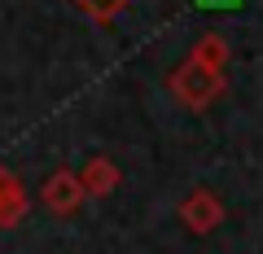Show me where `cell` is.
<instances>
[{"label":"cell","instance_id":"1","mask_svg":"<svg viewBox=\"0 0 263 254\" xmlns=\"http://www.w3.org/2000/svg\"><path fill=\"white\" fill-rule=\"evenodd\" d=\"M167 84H171V92H176L180 105H189V110H206L211 101L224 96L228 79H224V70H211V66H202L197 57H184V66L171 70Z\"/></svg>","mask_w":263,"mask_h":254},{"label":"cell","instance_id":"2","mask_svg":"<svg viewBox=\"0 0 263 254\" xmlns=\"http://www.w3.org/2000/svg\"><path fill=\"white\" fill-rule=\"evenodd\" d=\"M180 224L197 237H211L219 224H224V202L211 193V188H193L184 202H180Z\"/></svg>","mask_w":263,"mask_h":254},{"label":"cell","instance_id":"3","mask_svg":"<svg viewBox=\"0 0 263 254\" xmlns=\"http://www.w3.org/2000/svg\"><path fill=\"white\" fill-rule=\"evenodd\" d=\"M40 202H44L53 215H70V210L84 206V184H79V175H75L70 167H62V171H53V175L44 180Z\"/></svg>","mask_w":263,"mask_h":254},{"label":"cell","instance_id":"4","mask_svg":"<svg viewBox=\"0 0 263 254\" xmlns=\"http://www.w3.org/2000/svg\"><path fill=\"white\" fill-rule=\"evenodd\" d=\"M79 184H84V198H105V193L119 188V167L110 158H92L79 171Z\"/></svg>","mask_w":263,"mask_h":254},{"label":"cell","instance_id":"5","mask_svg":"<svg viewBox=\"0 0 263 254\" xmlns=\"http://www.w3.org/2000/svg\"><path fill=\"white\" fill-rule=\"evenodd\" d=\"M22 210H27V198H22L18 180H13L9 171H0V224H13V219H22Z\"/></svg>","mask_w":263,"mask_h":254},{"label":"cell","instance_id":"6","mask_svg":"<svg viewBox=\"0 0 263 254\" xmlns=\"http://www.w3.org/2000/svg\"><path fill=\"white\" fill-rule=\"evenodd\" d=\"M189 57H197V62L211 66V70H224V66H228V40H224V35H202Z\"/></svg>","mask_w":263,"mask_h":254},{"label":"cell","instance_id":"7","mask_svg":"<svg viewBox=\"0 0 263 254\" xmlns=\"http://www.w3.org/2000/svg\"><path fill=\"white\" fill-rule=\"evenodd\" d=\"M202 13H233V9H241L246 0H193Z\"/></svg>","mask_w":263,"mask_h":254},{"label":"cell","instance_id":"8","mask_svg":"<svg viewBox=\"0 0 263 254\" xmlns=\"http://www.w3.org/2000/svg\"><path fill=\"white\" fill-rule=\"evenodd\" d=\"M84 9H97V13H105V9H119L123 0H79Z\"/></svg>","mask_w":263,"mask_h":254}]
</instances>
